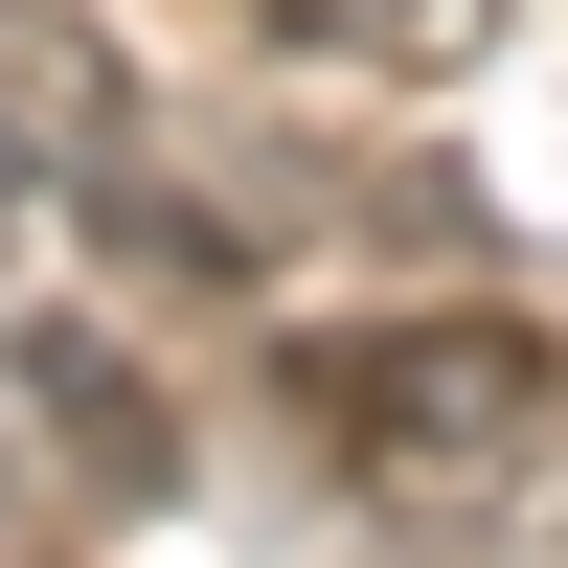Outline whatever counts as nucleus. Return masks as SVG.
<instances>
[{
    "label": "nucleus",
    "mask_w": 568,
    "mask_h": 568,
    "mask_svg": "<svg viewBox=\"0 0 568 568\" xmlns=\"http://www.w3.org/2000/svg\"><path fill=\"white\" fill-rule=\"evenodd\" d=\"M114 114H136V91H114V45H91L69 0H0V205L91 182V160H114Z\"/></svg>",
    "instance_id": "obj_1"
},
{
    "label": "nucleus",
    "mask_w": 568,
    "mask_h": 568,
    "mask_svg": "<svg viewBox=\"0 0 568 568\" xmlns=\"http://www.w3.org/2000/svg\"><path fill=\"white\" fill-rule=\"evenodd\" d=\"M0 387H23V455H45L69 500H160V409H136V364H114V342L23 318V342H0Z\"/></svg>",
    "instance_id": "obj_2"
}]
</instances>
